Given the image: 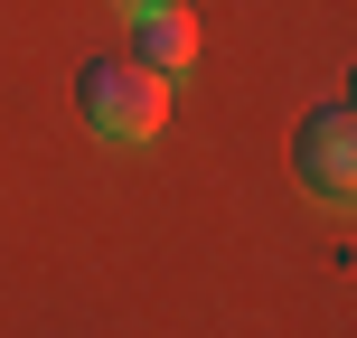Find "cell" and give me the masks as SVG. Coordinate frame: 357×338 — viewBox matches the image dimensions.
Segmentation results:
<instances>
[{
    "label": "cell",
    "mask_w": 357,
    "mask_h": 338,
    "mask_svg": "<svg viewBox=\"0 0 357 338\" xmlns=\"http://www.w3.org/2000/svg\"><path fill=\"white\" fill-rule=\"evenodd\" d=\"M75 104H85V123L104 132V141H151V132L169 123V85L142 56H94V66L75 75Z\"/></svg>",
    "instance_id": "6da1fadb"
},
{
    "label": "cell",
    "mask_w": 357,
    "mask_h": 338,
    "mask_svg": "<svg viewBox=\"0 0 357 338\" xmlns=\"http://www.w3.org/2000/svg\"><path fill=\"white\" fill-rule=\"evenodd\" d=\"M291 178H301L320 207H348L357 197V104L348 94H329V104L301 113V132H291Z\"/></svg>",
    "instance_id": "7a4b0ae2"
},
{
    "label": "cell",
    "mask_w": 357,
    "mask_h": 338,
    "mask_svg": "<svg viewBox=\"0 0 357 338\" xmlns=\"http://www.w3.org/2000/svg\"><path fill=\"white\" fill-rule=\"evenodd\" d=\"M132 56H142L160 85H178V75L197 66V19L178 10V0H160V10H132Z\"/></svg>",
    "instance_id": "3957f363"
},
{
    "label": "cell",
    "mask_w": 357,
    "mask_h": 338,
    "mask_svg": "<svg viewBox=\"0 0 357 338\" xmlns=\"http://www.w3.org/2000/svg\"><path fill=\"white\" fill-rule=\"evenodd\" d=\"M123 10H160V0H123Z\"/></svg>",
    "instance_id": "277c9868"
}]
</instances>
